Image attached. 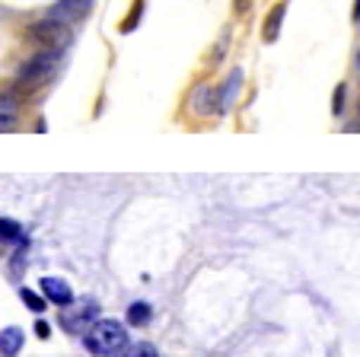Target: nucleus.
I'll list each match as a JSON object with an SVG mask.
<instances>
[{
	"label": "nucleus",
	"instance_id": "obj_1",
	"mask_svg": "<svg viewBox=\"0 0 360 357\" xmlns=\"http://www.w3.org/2000/svg\"><path fill=\"white\" fill-rule=\"evenodd\" d=\"M83 344L93 357H122L128 351V329L115 319H99L83 335Z\"/></svg>",
	"mask_w": 360,
	"mask_h": 357
},
{
	"label": "nucleus",
	"instance_id": "obj_2",
	"mask_svg": "<svg viewBox=\"0 0 360 357\" xmlns=\"http://www.w3.org/2000/svg\"><path fill=\"white\" fill-rule=\"evenodd\" d=\"M55 64H58V51H39L35 58H29V61L20 68V74H16L13 93L22 99L26 93L45 87V83L51 80V74H55Z\"/></svg>",
	"mask_w": 360,
	"mask_h": 357
},
{
	"label": "nucleus",
	"instance_id": "obj_3",
	"mask_svg": "<svg viewBox=\"0 0 360 357\" xmlns=\"http://www.w3.org/2000/svg\"><path fill=\"white\" fill-rule=\"evenodd\" d=\"M26 39L32 42L39 51H58V54H61L64 48L70 45L74 32H70L68 23L55 20V16H45V20H35L32 26L26 29Z\"/></svg>",
	"mask_w": 360,
	"mask_h": 357
},
{
	"label": "nucleus",
	"instance_id": "obj_4",
	"mask_svg": "<svg viewBox=\"0 0 360 357\" xmlns=\"http://www.w3.org/2000/svg\"><path fill=\"white\" fill-rule=\"evenodd\" d=\"M58 322H61V329L70 332V335H86V332L99 322V303H96L93 296H83L80 303L74 300L70 306H64Z\"/></svg>",
	"mask_w": 360,
	"mask_h": 357
},
{
	"label": "nucleus",
	"instance_id": "obj_5",
	"mask_svg": "<svg viewBox=\"0 0 360 357\" xmlns=\"http://www.w3.org/2000/svg\"><path fill=\"white\" fill-rule=\"evenodd\" d=\"M188 108L198 115V118H211V115L224 112V106H220V89L207 87V83H201V87H195V93H191Z\"/></svg>",
	"mask_w": 360,
	"mask_h": 357
},
{
	"label": "nucleus",
	"instance_id": "obj_6",
	"mask_svg": "<svg viewBox=\"0 0 360 357\" xmlns=\"http://www.w3.org/2000/svg\"><path fill=\"white\" fill-rule=\"evenodd\" d=\"M41 296H45L48 303H55V306H70L74 303V290H70L68 281H61V277H41Z\"/></svg>",
	"mask_w": 360,
	"mask_h": 357
},
{
	"label": "nucleus",
	"instance_id": "obj_7",
	"mask_svg": "<svg viewBox=\"0 0 360 357\" xmlns=\"http://www.w3.org/2000/svg\"><path fill=\"white\" fill-rule=\"evenodd\" d=\"M22 342H26V335H22L20 325L4 329V332H0V354H4V357H16L22 351Z\"/></svg>",
	"mask_w": 360,
	"mask_h": 357
},
{
	"label": "nucleus",
	"instance_id": "obj_8",
	"mask_svg": "<svg viewBox=\"0 0 360 357\" xmlns=\"http://www.w3.org/2000/svg\"><path fill=\"white\" fill-rule=\"evenodd\" d=\"M239 87H243V70H233L230 77H226V83H224V89H220V106H224V112L236 102V93H239Z\"/></svg>",
	"mask_w": 360,
	"mask_h": 357
},
{
	"label": "nucleus",
	"instance_id": "obj_9",
	"mask_svg": "<svg viewBox=\"0 0 360 357\" xmlns=\"http://www.w3.org/2000/svg\"><path fill=\"white\" fill-rule=\"evenodd\" d=\"M128 325H134V329H143V325H150V319H153V310H150V303H143V300H137V303L128 306Z\"/></svg>",
	"mask_w": 360,
	"mask_h": 357
},
{
	"label": "nucleus",
	"instance_id": "obj_10",
	"mask_svg": "<svg viewBox=\"0 0 360 357\" xmlns=\"http://www.w3.org/2000/svg\"><path fill=\"white\" fill-rule=\"evenodd\" d=\"M284 13H287V4H274V10L268 13V20H265V42H274L278 39V32H281V23H284Z\"/></svg>",
	"mask_w": 360,
	"mask_h": 357
},
{
	"label": "nucleus",
	"instance_id": "obj_11",
	"mask_svg": "<svg viewBox=\"0 0 360 357\" xmlns=\"http://www.w3.org/2000/svg\"><path fill=\"white\" fill-rule=\"evenodd\" d=\"M0 243H26V236H22V227L10 217H0Z\"/></svg>",
	"mask_w": 360,
	"mask_h": 357
},
{
	"label": "nucleus",
	"instance_id": "obj_12",
	"mask_svg": "<svg viewBox=\"0 0 360 357\" xmlns=\"http://www.w3.org/2000/svg\"><path fill=\"white\" fill-rule=\"evenodd\" d=\"M20 96L10 89V93H0V115H7V118H16L20 115Z\"/></svg>",
	"mask_w": 360,
	"mask_h": 357
},
{
	"label": "nucleus",
	"instance_id": "obj_13",
	"mask_svg": "<svg viewBox=\"0 0 360 357\" xmlns=\"http://www.w3.org/2000/svg\"><path fill=\"white\" fill-rule=\"evenodd\" d=\"M20 296H22V303L29 306V310L32 313H45V303L48 300H41L39 294H35V290H29V287H20Z\"/></svg>",
	"mask_w": 360,
	"mask_h": 357
},
{
	"label": "nucleus",
	"instance_id": "obj_14",
	"mask_svg": "<svg viewBox=\"0 0 360 357\" xmlns=\"http://www.w3.org/2000/svg\"><path fill=\"white\" fill-rule=\"evenodd\" d=\"M124 357H160V354L150 342H134L128 351H124Z\"/></svg>",
	"mask_w": 360,
	"mask_h": 357
},
{
	"label": "nucleus",
	"instance_id": "obj_15",
	"mask_svg": "<svg viewBox=\"0 0 360 357\" xmlns=\"http://www.w3.org/2000/svg\"><path fill=\"white\" fill-rule=\"evenodd\" d=\"M143 16V0H134V10L128 13V20L122 23V32H131V29H137V23H141Z\"/></svg>",
	"mask_w": 360,
	"mask_h": 357
},
{
	"label": "nucleus",
	"instance_id": "obj_16",
	"mask_svg": "<svg viewBox=\"0 0 360 357\" xmlns=\"http://www.w3.org/2000/svg\"><path fill=\"white\" fill-rule=\"evenodd\" d=\"M345 96H347V87L345 83H338V89H335V96H332V112L335 115L345 112Z\"/></svg>",
	"mask_w": 360,
	"mask_h": 357
},
{
	"label": "nucleus",
	"instance_id": "obj_17",
	"mask_svg": "<svg viewBox=\"0 0 360 357\" xmlns=\"http://www.w3.org/2000/svg\"><path fill=\"white\" fill-rule=\"evenodd\" d=\"M35 335H39V338H48V335H51V325H48L45 319H39V322H35Z\"/></svg>",
	"mask_w": 360,
	"mask_h": 357
},
{
	"label": "nucleus",
	"instance_id": "obj_18",
	"mask_svg": "<svg viewBox=\"0 0 360 357\" xmlns=\"http://www.w3.org/2000/svg\"><path fill=\"white\" fill-rule=\"evenodd\" d=\"M16 128V118H7V115H0V131H13Z\"/></svg>",
	"mask_w": 360,
	"mask_h": 357
},
{
	"label": "nucleus",
	"instance_id": "obj_19",
	"mask_svg": "<svg viewBox=\"0 0 360 357\" xmlns=\"http://www.w3.org/2000/svg\"><path fill=\"white\" fill-rule=\"evenodd\" d=\"M354 23H360V0H354V13H351Z\"/></svg>",
	"mask_w": 360,
	"mask_h": 357
},
{
	"label": "nucleus",
	"instance_id": "obj_20",
	"mask_svg": "<svg viewBox=\"0 0 360 357\" xmlns=\"http://www.w3.org/2000/svg\"><path fill=\"white\" fill-rule=\"evenodd\" d=\"M236 7H239V10H245V7H249V0H236Z\"/></svg>",
	"mask_w": 360,
	"mask_h": 357
},
{
	"label": "nucleus",
	"instance_id": "obj_21",
	"mask_svg": "<svg viewBox=\"0 0 360 357\" xmlns=\"http://www.w3.org/2000/svg\"><path fill=\"white\" fill-rule=\"evenodd\" d=\"M354 64H357V74H360V51H357V58H354Z\"/></svg>",
	"mask_w": 360,
	"mask_h": 357
},
{
	"label": "nucleus",
	"instance_id": "obj_22",
	"mask_svg": "<svg viewBox=\"0 0 360 357\" xmlns=\"http://www.w3.org/2000/svg\"><path fill=\"white\" fill-rule=\"evenodd\" d=\"M357 115H360V106H357Z\"/></svg>",
	"mask_w": 360,
	"mask_h": 357
}]
</instances>
